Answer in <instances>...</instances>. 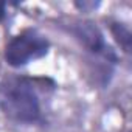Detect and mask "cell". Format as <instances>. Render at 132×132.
<instances>
[{"label":"cell","instance_id":"1","mask_svg":"<svg viewBox=\"0 0 132 132\" xmlns=\"http://www.w3.org/2000/svg\"><path fill=\"white\" fill-rule=\"evenodd\" d=\"M57 84L48 76L14 75L0 82V113L17 124H44L39 93L54 92Z\"/></svg>","mask_w":132,"mask_h":132},{"label":"cell","instance_id":"6","mask_svg":"<svg viewBox=\"0 0 132 132\" xmlns=\"http://www.w3.org/2000/svg\"><path fill=\"white\" fill-rule=\"evenodd\" d=\"M8 2H0V23H2L5 19H6V10H8Z\"/></svg>","mask_w":132,"mask_h":132},{"label":"cell","instance_id":"2","mask_svg":"<svg viewBox=\"0 0 132 132\" xmlns=\"http://www.w3.org/2000/svg\"><path fill=\"white\" fill-rule=\"evenodd\" d=\"M73 39L81 45L82 50H86L92 59L98 62V82L106 87L110 82L113 69L120 61L117 51L104 37V33L93 23L92 20H82L75 22L69 28Z\"/></svg>","mask_w":132,"mask_h":132},{"label":"cell","instance_id":"3","mask_svg":"<svg viewBox=\"0 0 132 132\" xmlns=\"http://www.w3.org/2000/svg\"><path fill=\"white\" fill-rule=\"evenodd\" d=\"M50 48L51 44L48 37L37 28H23L6 42L3 48V59L8 67L22 69L45 57L50 53Z\"/></svg>","mask_w":132,"mask_h":132},{"label":"cell","instance_id":"5","mask_svg":"<svg viewBox=\"0 0 132 132\" xmlns=\"http://www.w3.org/2000/svg\"><path fill=\"white\" fill-rule=\"evenodd\" d=\"M75 6H78L79 10H82V11H89V8H92V10H95L96 6H100V3H87V2H82V3H75Z\"/></svg>","mask_w":132,"mask_h":132},{"label":"cell","instance_id":"4","mask_svg":"<svg viewBox=\"0 0 132 132\" xmlns=\"http://www.w3.org/2000/svg\"><path fill=\"white\" fill-rule=\"evenodd\" d=\"M109 31H110L113 40L117 42V45L126 54H130L132 34H130V30L127 28V25H124L123 22H118V20H109Z\"/></svg>","mask_w":132,"mask_h":132}]
</instances>
